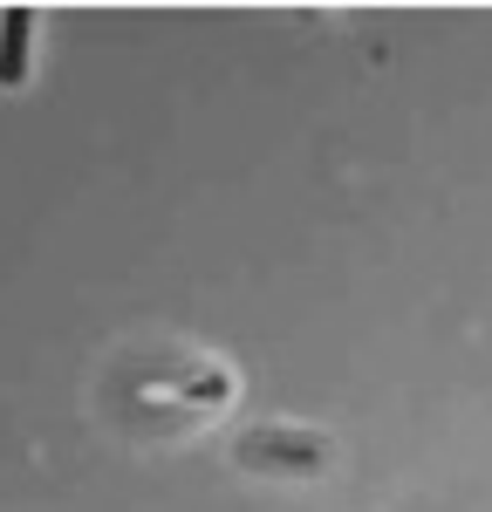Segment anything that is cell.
<instances>
[{
  "mask_svg": "<svg viewBox=\"0 0 492 512\" xmlns=\"http://www.w3.org/2000/svg\"><path fill=\"white\" fill-rule=\"evenodd\" d=\"M28 35H35V14L28 7H7L0 14V82L7 89L28 82Z\"/></svg>",
  "mask_w": 492,
  "mask_h": 512,
  "instance_id": "6da1fadb",
  "label": "cell"
}]
</instances>
